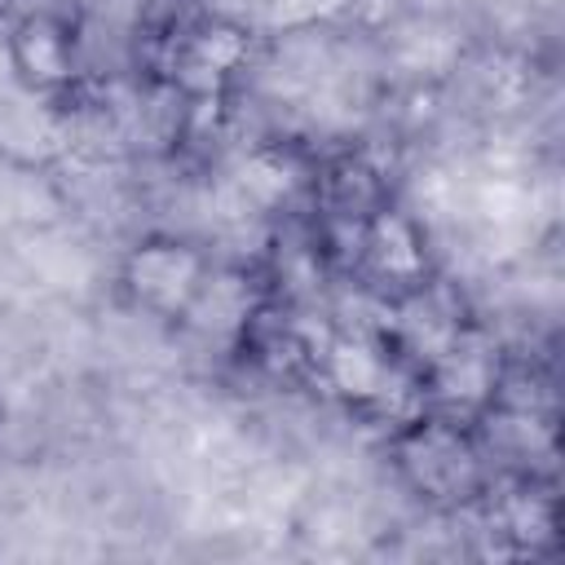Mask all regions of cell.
<instances>
[{
    "label": "cell",
    "instance_id": "obj_1",
    "mask_svg": "<svg viewBox=\"0 0 565 565\" xmlns=\"http://www.w3.org/2000/svg\"><path fill=\"white\" fill-rule=\"evenodd\" d=\"M207 278H212V260L203 256V247L177 234L141 238L119 269L128 300L154 318H185L203 296Z\"/></svg>",
    "mask_w": 565,
    "mask_h": 565
},
{
    "label": "cell",
    "instance_id": "obj_2",
    "mask_svg": "<svg viewBox=\"0 0 565 565\" xmlns=\"http://www.w3.org/2000/svg\"><path fill=\"white\" fill-rule=\"evenodd\" d=\"M397 468L424 499H463L481 481V459L472 437L450 415L415 419L397 433Z\"/></svg>",
    "mask_w": 565,
    "mask_h": 565
},
{
    "label": "cell",
    "instance_id": "obj_3",
    "mask_svg": "<svg viewBox=\"0 0 565 565\" xmlns=\"http://www.w3.org/2000/svg\"><path fill=\"white\" fill-rule=\"evenodd\" d=\"M9 71L31 93H62L79 71L75 26L49 9H31L9 26Z\"/></svg>",
    "mask_w": 565,
    "mask_h": 565
},
{
    "label": "cell",
    "instance_id": "obj_4",
    "mask_svg": "<svg viewBox=\"0 0 565 565\" xmlns=\"http://www.w3.org/2000/svg\"><path fill=\"white\" fill-rule=\"evenodd\" d=\"M362 265L375 282L384 287H406L415 291L428 274V256H424V238L419 230L388 207H375L362 221Z\"/></svg>",
    "mask_w": 565,
    "mask_h": 565
},
{
    "label": "cell",
    "instance_id": "obj_5",
    "mask_svg": "<svg viewBox=\"0 0 565 565\" xmlns=\"http://www.w3.org/2000/svg\"><path fill=\"white\" fill-rule=\"evenodd\" d=\"M243 57L247 35L230 22H194L181 26V35L172 40V75L194 93H212L225 75L238 71Z\"/></svg>",
    "mask_w": 565,
    "mask_h": 565
},
{
    "label": "cell",
    "instance_id": "obj_6",
    "mask_svg": "<svg viewBox=\"0 0 565 565\" xmlns=\"http://www.w3.org/2000/svg\"><path fill=\"white\" fill-rule=\"evenodd\" d=\"M322 375L340 397H349L358 406L384 402L393 393V384H397L393 358L371 335H335L327 344V353H322Z\"/></svg>",
    "mask_w": 565,
    "mask_h": 565
}]
</instances>
